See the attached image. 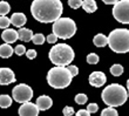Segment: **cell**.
Masks as SVG:
<instances>
[{
	"label": "cell",
	"mask_w": 129,
	"mask_h": 116,
	"mask_svg": "<svg viewBox=\"0 0 129 116\" xmlns=\"http://www.w3.org/2000/svg\"><path fill=\"white\" fill-rule=\"evenodd\" d=\"M61 0H33L31 5V13L39 22L49 24L55 22L62 15Z\"/></svg>",
	"instance_id": "6da1fadb"
},
{
	"label": "cell",
	"mask_w": 129,
	"mask_h": 116,
	"mask_svg": "<svg viewBox=\"0 0 129 116\" xmlns=\"http://www.w3.org/2000/svg\"><path fill=\"white\" fill-rule=\"evenodd\" d=\"M101 97L107 106L114 108V107H120L126 103L128 99V92L124 87H122L119 83H112L102 90Z\"/></svg>",
	"instance_id": "7a4b0ae2"
},
{
	"label": "cell",
	"mask_w": 129,
	"mask_h": 116,
	"mask_svg": "<svg viewBox=\"0 0 129 116\" xmlns=\"http://www.w3.org/2000/svg\"><path fill=\"white\" fill-rule=\"evenodd\" d=\"M74 56L73 48L67 44H55L49 51V60L58 67H68Z\"/></svg>",
	"instance_id": "3957f363"
},
{
	"label": "cell",
	"mask_w": 129,
	"mask_h": 116,
	"mask_svg": "<svg viewBox=\"0 0 129 116\" xmlns=\"http://www.w3.org/2000/svg\"><path fill=\"white\" fill-rule=\"evenodd\" d=\"M108 46L113 52L124 54L129 52V29L116 28L108 36Z\"/></svg>",
	"instance_id": "277c9868"
},
{
	"label": "cell",
	"mask_w": 129,
	"mask_h": 116,
	"mask_svg": "<svg viewBox=\"0 0 129 116\" xmlns=\"http://www.w3.org/2000/svg\"><path fill=\"white\" fill-rule=\"evenodd\" d=\"M72 75L67 67H58L55 66L49 69L47 74L48 85L55 89H63L71 85Z\"/></svg>",
	"instance_id": "5b68a950"
},
{
	"label": "cell",
	"mask_w": 129,
	"mask_h": 116,
	"mask_svg": "<svg viewBox=\"0 0 129 116\" xmlns=\"http://www.w3.org/2000/svg\"><path fill=\"white\" fill-rule=\"evenodd\" d=\"M76 33V24L71 18H60L53 22V34L58 39H71Z\"/></svg>",
	"instance_id": "8992f818"
},
{
	"label": "cell",
	"mask_w": 129,
	"mask_h": 116,
	"mask_svg": "<svg viewBox=\"0 0 129 116\" xmlns=\"http://www.w3.org/2000/svg\"><path fill=\"white\" fill-rule=\"evenodd\" d=\"M113 15L121 24H129V0H119L113 7Z\"/></svg>",
	"instance_id": "52a82bcc"
},
{
	"label": "cell",
	"mask_w": 129,
	"mask_h": 116,
	"mask_svg": "<svg viewBox=\"0 0 129 116\" xmlns=\"http://www.w3.org/2000/svg\"><path fill=\"white\" fill-rule=\"evenodd\" d=\"M12 96H13L14 101H17L19 103H26L29 102V100H32V97H33V90L29 86L25 85V83H20L13 88Z\"/></svg>",
	"instance_id": "ba28073f"
},
{
	"label": "cell",
	"mask_w": 129,
	"mask_h": 116,
	"mask_svg": "<svg viewBox=\"0 0 129 116\" xmlns=\"http://www.w3.org/2000/svg\"><path fill=\"white\" fill-rule=\"evenodd\" d=\"M39 108L37 104L32 102L22 103L19 108V116H38L39 115Z\"/></svg>",
	"instance_id": "9c48e42d"
},
{
	"label": "cell",
	"mask_w": 129,
	"mask_h": 116,
	"mask_svg": "<svg viewBox=\"0 0 129 116\" xmlns=\"http://www.w3.org/2000/svg\"><path fill=\"white\" fill-rule=\"evenodd\" d=\"M88 81L93 87L99 88V87H101V86H103L106 83V81H107V76L105 75V73L96 70V72H93L92 74L89 75Z\"/></svg>",
	"instance_id": "30bf717a"
},
{
	"label": "cell",
	"mask_w": 129,
	"mask_h": 116,
	"mask_svg": "<svg viewBox=\"0 0 129 116\" xmlns=\"http://www.w3.org/2000/svg\"><path fill=\"white\" fill-rule=\"evenodd\" d=\"M15 81V75L10 68H0V85L7 86Z\"/></svg>",
	"instance_id": "8fae6325"
},
{
	"label": "cell",
	"mask_w": 129,
	"mask_h": 116,
	"mask_svg": "<svg viewBox=\"0 0 129 116\" xmlns=\"http://www.w3.org/2000/svg\"><path fill=\"white\" fill-rule=\"evenodd\" d=\"M37 107L39 108V110H47L49 109L52 107V104H53V101H52V99L49 97V96L47 95H41L38 97L37 100Z\"/></svg>",
	"instance_id": "7c38bea8"
},
{
	"label": "cell",
	"mask_w": 129,
	"mask_h": 116,
	"mask_svg": "<svg viewBox=\"0 0 129 116\" xmlns=\"http://www.w3.org/2000/svg\"><path fill=\"white\" fill-rule=\"evenodd\" d=\"M1 39H3L6 44H13L18 40V32L15 29H11V28H7L1 34Z\"/></svg>",
	"instance_id": "4fadbf2b"
},
{
	"label": "cell",
	"mask_w": 129,
	"mask_h": 116,
	"mask_svg": "<svg viewBox=\"0 0 129 116\" xmlns=\"http://www.w3.org/2000/svg\"><path fill=\"white\" fill-rule=\"evenodd\" d=\"M26 15L24 13H14L12 17H11V24L15 26V27H19V28H22L25 24H26Z\"/></svg>",
	"instance_id": "5bb4252c"
},
{
	"label": "cell",
	"mask_w": 129,
	"mask_h": 116,
	"mask_svg": "<svg viewBox=\"0 0 129 116\" xmlns=\"http://www.w3.org/2000/svg\"><path fill=\"white\" fill-rule=\"evenodd\" d=\"M33 32L31 29H27V28H20L18 31V39L24 42H28V41H32L33 38Z\"/></svg>",
	"instance_id": "9a60e30c"
},
{
	"label": "cell",
	"mask_w": 129,
	"mask_h": 116,
	"mask_svg": "<svg viewBox=\"0 0 129 116\" xmlns=\"http://www.w3.org/2000/svg\"><path fill=\"white\" fill-rule=\"evenodd\" d=\"M14 53V49L12 48V46L8 44H3L0 45V58L3 59H8L12 56V54Z\"/></svg>",
	"instance_id": "2e32d148"
},
{
	"label": "cell",
	"mask_w": 129,
	"mask_h": 116,
	"mask_svg": "<svg viewBox=\"0 0 129 116\" xmlns=\"http://www.w3.org/2000/svg\"><path fill=\"white\" fill-rule=\"evenodd\" d=\"M81 7H83V10L87 13H93L98 10V5H96L95 0H83Z\"/></svg>",
	"instance_id": "e0dca14e"
},
{
	"label": "cell",
	"mask_w": 129,
	"mask_h": 116,
	"mask_svg": "<svg viewBox=\"0 0 129 116\" xmlns=\"http://www.w3.org/2000/svg\"><path fill=\"white\" fill-rule=\"evenodd\" d=\"M94 45L96 47H105L108 45V36H106L103 34H96L94 36Z\"/></svg>",
	"instance_id": "ac0fdd59"
},
{
	"label": "cell",
	"mask_w": 129,
	"mask_h": 116,
	"mask_svg": "<svg viewBox=\"0 0 129 116\" xmlns=\"http://www.w3.org/2000/svg\"><path fill=\"white\" fill-rule=\"evenodd\" d=\"M12 106V99L6 94L0 95V107L1 108H8Z\"/></svg>",
	"instance_id": "d6986e66"
},
{
	"label": "cell",
	"mask_w": 129,
	"mask_h": 116,
	"mask_svg": "<svg viewBox=\"0 0 129 116\" xmlns=\"http://www.w3.org/2000/svg\"><path fill=\"white\" fill-rule=\"evenodd\" d=\"M110 74L114 76H120L123 74V67L119 63H116V65H113L110 67Z\"/></svg>",
	"instance_id": "ffe728a7"
},
{
	"label": "cell",
	"mask_w": 129,
	"mask_h": 116,
	"mask_svg": "<svg viewBox=\"0 0 129 116\" xmlns=\"http://www.w3.org/2000/svg\"><path fill=\"white\" fill-rule=\"evenodd\" d=\"M11 11V6L10 4L6 1H0V15H6L8 12Z\"/></svg>",
	"instance_id": "44dd1931"
},
{
	"label": "cell",
	"mask_w": 129,
	"mask_h": 116,
	"mask_svg": "<svg viewBox=\"0 0 129 116\" xmlns=\"http://www.w3.org/2000/svg\"><path fill=\"white\" fill-rule=\"evenodd\" d=\"M46 40V38L44 36V34H41V33H38V34H34L33 38H32V42L34 45H42Z\"/></svg>",
	"instance_id": "7402d4cb"
},
{
	"label": "cell",
	"mask_w": 129,
	"mask_h": 116,
	"mask_svg": "<svg viewBox=\"0 0 129 116\" xmlns=\"http://www.w3.org/2000/svg\"><path fill=\"white\" fill-rule=\"evenodd\" d=\"M101 116H119V114H117V110L114 109L113 107H108L102 110Z\"/></svg>",
	"instance_id": "603a6c76"
},
{
	"label": "cell",
	"mask_w": 129,
	"mask_h": 116,
	"mask_svg": "<svg viewBox=\"0 0 129 116\" xmlns=\"http://www.w3.org/2000/svg\"><path fill=\"white\" fill-rule=\"evenodd\" d=\"M10 25H11V19H8L6 15L0 17V28H3V29H7Z\"/></svg>",
	"instance_id": "cb8c5ba5"
},
{
	"label": "cell",
	"mask_w": 129,
	"mask_h": 116,
	"mask_svg": "<svg viewBox=\"0 0 129 116\" xmlns=\"http://www.w3.org/2000/svg\"><path fill=\"white\" fill-rule=\"evenodd\" d=\"M87 101H88V97H87L86 94L80 93V94H78V95L75 96V102L78 103V104H85Z\"/></svg>",
	"instance_id": "d4e9b609"
},
{
	"label": "cell",
	"mask_w": 129,
	"mask_h": 116,
	"mask_svg": "<svg viewBox=\"0 0 129 116\" xmlns=\"http://www.w3.org/2000/svg\"><path fill=\"white\" fill-rule=\"evenodd\" d=\"M87 62L89 65H96L99 62V55L95 53H90L87 55Z\"/></svg>",
	"instance_id": "484cf974"
},
{
	"label": "cell",
	"mask_w": 129,
	"mask_h": 116,
	"mask_svg": "<svg viewBox=\"0 0 129 116\" xmlns=\"http://www.w3.org/2000/svg\"><path fill=\"white\" fill-rule=\"evenodd\" d=\"M82 1H83V0H68V5H69L72 8L78 10L79 7L82 6Z\"/></svg>",
	"instance_id": "4316f807"
},
{
	"label": "cell",
	"mask_w": 129,
	"mask_h": 116,
	"mask_svg": "<svg viewBox=\"0 0 129 116\" xmlns=\"http://www.w3.org/2000/svg\"><path fill=\"white\" fill-rule=\"evenodd\" d=\"M14 52H15V54L17 55H24V54H26V48H25V46L24 45H18L17 47L14 48Z\"/></svg>",
	"instance_id": "83f0119b"
},
{
	"label": "cell",
	"mask_w": 129,
	"mask_h": 116,
	"mask_svg": "<svg viewBox=\"0 0 129 116\" xmlns=\"http://www.w3.org/2000/svg\"><path fill=\"white\" fill-rule=\"evenodd\" d=\"M67 69L69 70V73H71V75H72V78H74V76H76L79 74V68L76 67V66H72V65H69L67 67Z\"/></svg>",
	"instance_id": "f1b7e54d"
},
{
	"label": "cell",
	"mask_w": 129,
	"mask_h": 116,
	"mask_svg": "<svg viewBox=\"0 0 129 116\" xmlns=\"http://www.w3.org/2000/svg\"><path fill=\"white\" fill-rule=\"evenodd\" d=\"M98 109H99V106L96 103H90V104H88V107H87V111H88L89 114L96 113Z\"/></svg>",
	"instance_id": "f546056e"
},
{
	"label": "cell",
	"mask_w": 129,
	"mask_h": 116,
	"mask_svg": "<svg viewBox=\"0 0 129 116\" xmlns=\"http://www.w3.org/2000/svg\"><path fill=\"white\" fill-rule=\"evenodd\" d=\"M62 113H63V116H72L74 114V108L72 107H64L62 109Z\"/></svg>",
	"instance_id": "4dcf8cb0"
},
{
	"label": "cell",
	"mask_w": 129,
	"mask_h": 116,
	"mask_svg": "<svg viewBox=\"0 0 129 116\" xmlns=\"http://www.w3.org/2000/svg\"><path fill=\"white\" fill-rule=\"evenodd\" d=\"M26 55H27V58L29 59V60H33V59L37 58V52L34 51V49H28V51L26 52Z\"/></svg>",
	"instance_id": "1f68e13d"
},
{
	"label": "cell",
	"mask_w": 129,
	"mask_h": 116,
	"mask_svg": "<svg viewBox=\"0 0 129 116\" xmlns=\"http://www.w3.org/2000/svg\"><path fill=\"white\" fill-rule=\"evenodd\" d=\"M46 40H47L48 44H56L58 38H56V35H55V34H49L47 38H46Z\"/></svg>",
	"instance_id": "d6a6232c"
},
{
	"label": "cell",
	"mask_w": 129,
	"mask_h": 116,
	"mask_svg": "<svg viewBox=\"0 0 129 116\" xmlns=\"http://www.w3.org/2000/svg\"><path fill=\"white\" fill-rule=\"evenodd\" d=\"M75 116H90V114L87 111V109H81L75 114Z\"/></svg>",
	"instance_id": "836d02e7"
},
{
	"label": "cell",
	"mask_w": 129,
	"mask_h": 116,
	"mask_svg": "<svg viewBox=\"0 0 129 116\" xmlns=\"http://www.w3.org/2000/svg\"><path fill=\"white\" fill-rule=\"evenodd\" d=\"M102 1H103L106 5H115L119 0H102Z\"/></svg>",
	"instance_id": "e575fe53"
},
{
	"label": "cell",
	"mask_w": 129,
	"mask_h": 116,
	"mask_svg": "<svg viewBox=\"0 0 129 116\" xmlns=\"http://www.w3.org/2000/svg\"><path fill=\"white\" fill-rule=\"evenodd\" d=\"M127 92H128V97H129V79L127 80Z\"/></svg>",
	"instance_id": "d590c367"
}]
</instances>
